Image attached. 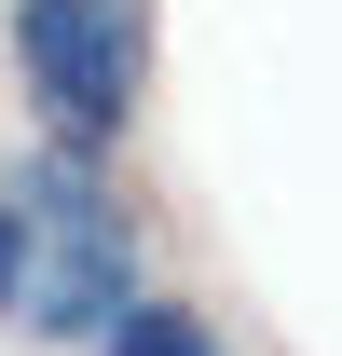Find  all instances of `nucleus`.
Instances as JSON below:
<instances>
[{
    "label": "nucleus",
    "instance_id": "nucleus-1",
    "mask_svg": "<svg viewBox=\"0 0 342 356\" xmlns=\"http://www.w3.org/2000/svg\"><path fill=\"white\" fill-rule=\"evenodd\" d=\"M137 302V206L110 192V151L42 137L0 165V329L14 343H96Z\"/></svg>",
    "mask_w": 342,
    "mask_h": 356
},
{
    "label": "nucleus",
    "instance_id": "nucleus-2",
    "mask_svg": "<svg viewBox=\"0 0 342 356\" xmlns=\"http://www.w3.org/2000/svg\"><path fill=\"white\" fill-rule=\"evenodd\" d=\"M0 42H14L42 137H69V151H110L151 96V0H14Z\"/></svg>",
    "mask_w": 342,
    "mask_h": 356
},
{
    "label": "nucleus",
    "instance_id": "nucleus-3",
    "mask_svg": "<svg viewBox=\"0 0 342 356\" xmlns=\"http://www.w3.org/2000/svg\"><path fill=\"white\" fill-rule=\"evenodd\" d=\"M96 356H219V329L192 302H124L110 329H96Z\"/></svg>",
    "mask_w": 342,
    "mask_h": 356
}]
</instances>
